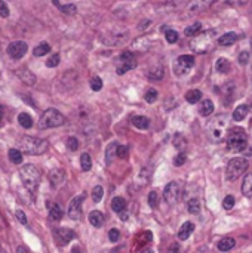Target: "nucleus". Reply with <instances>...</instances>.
I'll return each mask as SVG.
<instances>
[{
    "label": "nucleus",
    "instance_id": "obj_1",
    "mask_svg": "<svg viewBox=\"0 0 252 253\" xmlns=\"http://www.w3.org/2000/svg\"><path fill=\"white\" fill-rule=\"evenodd\" d=\"M18 147L21 148V151H24L27 154L39 156L48 150L49 142L46 139H40V138H34V136H22L18 142Z\"/></svg>",
    "mask_w": 252,
    "mask_h": 253
},
{
    "label": "nucleus",
    "instance_id": "obj_2",
    "mask_svg": "<svg viewBox=\"0 0 252 253\" xmlns=\"http://www.w3.org/2000/svg\"><path fill=\"white\" fill-rule=\"evenodd\" d=\"M19 176H21V181H22L24 187L31 194H34L37 191L39 184H40V170L34 165H25V166L21 168Z\"/></svg>",
    "mask_w": 252,
    "mask_h": 253
},
{
    "label": "nucleus",
    "instance_id": "obj_3",
    "mask_svg": "<svg viewBox=\"0 0 252 253\" xmlns=\"http://www.w3.org/2000/svg\"><path fill=\"white\" fill-rule=\"evenodd\" d=\"M214 42H215V30H208L193 36L190 42V47L198 53H205L212 47Z\"/></svg>",
    "mask_w": 252,
    "mask_h": 253
},
{
    "label": "nucleus",
    "instance_id": "obj_4",
    "mask_svg": "<svg viewBox=\"0 0 252 253\" xmlns=\"http://www.w3.org/2000/svg\"><path fill=\"white\" fill-rule=\"evenodd\" d=\"M248 145V136L245 133L244 129L241 127H235L229 132L227 135V148L230 151H245Z\"/></svg>",
    "mask_w": 252,
    "mask_h": 253
},
{
    "label": "nucleus",
    "instance_id": "obj_5",
    "mask_svg": "<svg viewBox=\"0 0 252 253\" xmlns=\"http://www.w3.org/2000/svg\"><path fill=\"white\" fill-rule=\"evenodd\" d=\"M64 122H65V119H64V116L59 111H56L53 108H49V110H46L42 114V117L39 120V129L58 127L61 125H64Z\"/></svg>",
    "mask_w": 252,
    "mask_h": 253
},
{
    "label": "nucleus",
    "instance_id": "obj_6",
    "mask_svg": "<svg viewBox=\"0 0 252 253\" xmlns=\"http://www.w3.org/2000/svg\"><path fill=\"white\" fill-rule=\"evenodd\" d=\"M248 169V160L244 157H236L233 160H230L229 166H227V172L226 176L229 181H236L239 176H242Z\"/></svg>",
    "mask_w": 252,
    "mask_h": 253
},
{
    "label": "nucleus",
    "instance_id": "obj_7",
    "mask_svg": "<svg viewBox=\"0 0 252 253\" xmlns=\"http://www.w3.org/2000/svg\"><path fill=\"white\" fill-rule=\"evenodd\" d=\"M226 120L223 117H217L215 120L211 122V125L208 126V135L214 142H218L224 138V132H226Z\"/></svg>",
    "mask_w": 252,
    "mask_h": 253
},
{
    "label": "nucleus",
    "instance_id": "obj_8",
    "mask_svg": "<svg viewBox=\"0 0 252 253\" xmlns=\"http://www.w3.org/2000/svg\"><path fill=\"white\" fill-rule=\"evenodd\" d=\"M163 197H165V202L169 205V206H174L178 203L180 197H181V187L178 182H169L166 187H165V191H163Z\"/></svg>",
    "mask_w": 252,
    "mask_h": 253
},
{
    "label": "nucleus",
    "instance_id": "obj_9",
    "mask_svg": "<svg viewBox=\"0 0 252 253\" xmlns=\"http://www.w3.org/2000/svg\"><path fill=\"white\" fill-rule=\"evenodd\" d=\"M193 65H195V58L192 55H181L174 62V71H175V74L181 76V74L189 73Z\"/></svg>",
    "mask_w": 252,
    "mask_h": 253
},
{
    "label": "nucleus",
    "instance_id": "obj_10",
    "mask_svg": "<svg viewBox=\"0 0 252 253\" xmlns=\"http://www.w3.org/2000/svg\"><path fill=\"white\" fill-rule=\"evenodd\" d=\"M83 199H85V194H79L77 197H74V199L70 202V205H68V216H70V219H73V221L80 219V216H82V202H83Z\"/></svg>",
    "mask_w": 252,
    "mask_h": 253
},
{
    "label": "nucleus",
    "instance_id": "obj_11",
    "mask_svg": "<svg viewBox=\"0 0 252 253\" xmlns=\"http://www.w3.org/2000/svg\"><path fill=\"white\" fill-rule=\"evenodd\" d=\"M135 67V59L131 52H123L119 58V65H117V74H125L131 68Z\"/></svg>",
    "mask_w": 252,
    "mask_h": 253
},
{
    "label": "nucleus",
    "instance_id": "obj_12",
    "mask_svg": "<svg viewBox=\"0 0 252 253\" xmlns=\"http://www.w3.org/2000/svg\"><path fill=\"white\" fill-rule=\"evenodd\" d=\"M27 52V43L24 42H13L7 46V55L13 59H19Z\"/></svg>",
    "mask_w": 252,
    "mask_h": 253
},
{
    "label": "nucleus",
    "instance_id": "obj_13",
    "mask_svg": "<svg viewBox=\"0 0 252 253\" xmlns=\"http://www.w3.org/2000/svg\"><path fill=\"white\" fill-rule=\"evenodd\" d=\"M55 237H56V240H58L59 245L65 246L70 240L74 239V233L71 230H68V228H61V230H56L55 231Z\"/></svg>",
    "mask_w": 252,
    "mask_h": 253
},
{
    "label": "nucleus",
    "instance_id": "obj_14",
    "mask_svg": "<svg viewBox=\"0 0 252 253\" xmlns=\"http://www.w3.org/2000/svg\"><path fill=\"white\" fill-rule=\"evenodd\" d=\"M64 178H65V176H64V172L59 170V169H55V170H52V172L49 173V181H50V184H52L53 188H58L59 185H62Z\"/></svg>",
    "mask_w": 252,
    "mask_h": 253
},
{
    "label": "nucleus",
    "instance_id": "obj_15",
    "mask_svg": "<svg viewBox=\"0 0 252 253\" xmlns=\"http://www.w3.org/2000/svg\"><path fill=\"white\" fill-rule=\"evenodd\" d=\"M18 76H19V79H21L24 83H27L28 86H33V84L36 83V76H34L28 68H19V70H18Z\"/></svg>",
    "mask_w": 252,
    "mask_h": 253
},
{
    "label": "nucleus",
    "instance_id": "obj_16",
    "mask_svg": "<svg viewBox=\"0 0 252 253\" xmlns=\"http://www.w3.org/2000/svg\"><path fill=\"white\" fill-rule=\"evenodd\" d=\"M88 219H89L91 225L95 227V228H100V227L104 225V215H102L100 211H92V212L89 213Z\"/></svg>",
    "mask_w": 252,
    "mask_h": 253
},
{
    "label": "nucleus",
    "instance_id": "obj_17",
    "mask_svg": "<svg viewBox=\"0 0 252 253\" xmlns=\"http://www.w3.org/2000/svg\"><path fill=\"white\" fill-rule=\"evenodd\" d=\"M111 209L116 212V213H125V211H126V202H125V199H122V197H114L113 199V202H111Z\"/></svg>",
    "mask_w": 252,
    "mask_h": 253
},
{
    "label": "nucleus",
    "instance_id": "obj_18",
    "mask_svg": "<svg viewBox=\"0 0 252 253\" xmlns=\"http://www.w3.org/2000/svg\"><path fill=\"white\" fill-rule=\"evenodd\" d=\"M48 211H49V216L53 221H59L62 218V211L56 203H48Z\"/></svg>",
    "mask_w": 252,
    "mask_h": 253
},
{
    "label": "nucleus",
    "instance_id": "obj_19",
    "mask_svg": "<svg viewBox=\"0 0 252 253\" xmlns=\"http://www.w3.org/2000/svg\"><path fill=\"white\" fill-rule=\"evenodd\" d=\"M238 39H239V36H238L236 33H226V34H223V36L220 37L218 43H220L221 46H230V44H233Z\"/></svg>",
    "mask_w": 252,
    "mask_h": 253
},
{
    "label": "nucleus",
    "instance_id": "obj_20",
    "mask_svg": "<svg viewBox=\"0 0 252 253\" xmlns=\"http://www.w3.org/2000/svg\"><path fill=\"white\" fill-rule=\"evenodd\" d=\"M195 230V225L192 222H186L181 228H180V233H178V239L180 240H187L190 237V234L193 233Z\"/></svg>",
    "mask_w": 252,
    "mask_h": 253
},
{
    "label": "nucleus",
    "instance_id": "obj_21",
    "mask_svg": "<svg viewBox=\"0 0 252 253\" xmlns=\"http://www.w3.org/2000/svg\"><path fill=\"white\" fill-rule=\"evenodd\" d=\"M199 113H201L202 116H205V117L211 116V114L214 113V102L209 101V99H205V101L201 104V107H199Z\"/></svg>",
    "mask_w": 252,
    "mask_h": 253
},
{
    "label": "nucleus",
    "instance_id": "obj_22",
    "mask_svg": "<svg viewBox=\"0 0 252 253\" xmlns=\"http://www.w3.org/2000/svg\"><path fill=\"white\" fill-rule=\"evenodd\" d=\"M248 114V105H239L235 111H233V120L236 122H242Z\"/></svg>",
    "mask_w": 252,
    "mask_h": 253
},
{
    "label": "nucleus",
    "instance_id": "obj_23",
    "mask_svg": "<svg viewBox=\"0 0 252 253\" xmlns=\"http://www.w3.org/2000/svg\"><path fill=\"white\" fill-rule=\"evenodd\" d=\"M235 245H236V242H235L233 239L226 237V239H223V240L218 243V249H220L221 252H229V251H232V249L235 248Z\"/></svg>",
    "mask_w": 252,
    "mask_h": 253
},
{
    "label": "nucleus",
    "instance_id": "obj_24",
    "mask_svg": "<svg viewBox=\"0 0 252 253\" xmlns=\"http://www.w3.org/2000/svg\"><path fill=\"white\" fill-rule=\"evenodd\" d=\"M149 119L144 117V116H137L132 119V125L137 127V129H147L149 127Z\"/></svg>",
    "mask_w": 252,
    "mask_h": 253
},
{
    "label": "nucleus",
    "instance_id": "obj_25",
    "mask_svg": "<svg viewBox=\"0 0 252 253\" xmlns=\"http://www.w3.org/2000/svg\"><path fill=\"white\" fill-rule=\"evenodd\" d=\"M242 193L245 196H251L252 194V173L245 175L244 184H242Z\"/></svg>",
    "mask_w": 252,
    "mask_h": 253
},
{
    "label": "nucleus",
    "instance_id": "obj_26",
    "mask_svg": "<svg viewBox=\"0 0 252 253\" xmlns=\"http://www.w3.org/2000/svg\"><path fill=\"white\" fill-rule=\"evenodd\" d=\"M201 98H202V92L198 90V89L189 90V92L186 93V99H187L190 104H196L198 101H201Z\"/></svg>",
    "mask_w": 252,
    "mask_h": 253
},
{
    "label": "nucleus",
    "instance_id": "obj_27",
    "mask_svg": "<svg viewBox=\"0 0 252 253\" xmlns=\"http://www.w3.org/2000/svg\"><path fill=\"white\" fill-rule=\"evenodd\" d=\"M18 122H19V125H21L22 127H25V129H28V127L33 126V119H31V116L27 114V113H21V114L18 116Z\"/></svg>",
    "mask_w": 252,
    "mask_h": 253
},
{
    "label": "nucleus",
    "instance_id": "obj_28",
    "mask_svg": "<svg viewBox=\"0 0 252 253\" xmlns=\"http://www.w3.org/2000/svg\"><path fill=\"white\" fill-rule=\"evenodd\" d=\"M9 160L12 163H15V165L22 163V154H21V151L19 150H15V148L9 150Z\"/></svg>",
    "mask_w": 252,
    "mask_h": 253
},
{
    "label": "nucleus",
    "instance_id": "obj_29",
    "mask_svg": "<svg viewBox=\"0 0 252 253\" xmlns=\"http://www.w3.org/2000/svg\"><path fill=\"white\" fill-rule=\"evenodd\" d=\"M80 165H82V169H83L85 172L91 170V168H92V160H91V156H89L88 153H85V154L80 156Z\"/></svg>",
    "mask_w": 252,
    "mask_h": 253
},
{
    "label": "nucleus",
    "instance_id": "obj_30",
    "mask_svg": "<svg viewBox=\"0 0 252 253\" xmlns=\"http://www.w3.org/2000/svg\"><path fill=\"white\" fill-rule=\"evenodd\" d=\"M201 30H202V24L201 22H195V24H192L190 27H187L186 28V36H196L198 33H201Z\"/></svg>",
    "mask_w": 252,
    "mask_h": 253
},
{
    "label": "nucleus",
    "instance_id": "obj_31",
    "mask_svg": "<svg viewBox=\"0 0 252 253\" xmlns=\"http://www.w3.org/2000/svg\"><path fill=\"white\" fill-rule=\"evenodd\" d=\"M215 67H217V71H220V73H227L230 70V64H229V61L226 58H220L217 61Z\"/></svg>",
    "mask_w": 252,
    "mask_h": 253
},
{
    "label": "nucleus",
    "instance_id": "obj_32",
    "mask_svg": "<svg viewBox=\"0 0 252 253\" xmlns=\"http://www.w3.org/2000/svg\"><path fill=\"white\" fill-rule=\"evenodd\" d=\"M49 50H50V46H49L48 43H42V44H39V46L34 49V55H36V56H43V55H46Z\"/></svg>",
    "mask_w": 252,
    "mask_h": 253
},
{
    "label": "nucleus",
    "instance_id": "obj_33",
    "mask_svg": "<svg viewBox=\"0 0 252 253\" xmlns=\"http://www.w3.org/2000/svg\"><path fill=\"white\" fill-rule=\"evenodd\" d=\"M187 206H189V212H190V213H193V215H198V213L201 212V203L198 202V199L190 200Z\"/></svg>",
    "mask_w": 252,
    "mask_h": 253
},
{
    "label": "nucleus",
    "instance_id": "obj_34",
    "mask_svg": "<svg viewBox=\"0 0 252 253\" xmlns=\"http://www.w3.org/2000/svg\"><path fill=\"white\" fill-rule=\"evenodd\" d=\"M102 194H104V191H102V187H101V185H97V187L92 190V200H94L95 203L101 202V199H102Z\"/></svg>",
    "mask_w": 252,
    "mask_h": 253
},
{
    "label": "nucleus",
    "instance_id": "obj_35",
    "mask_svg": "<svg viewBox=\"0 0 252 253\" xmlns=\"http://www.w3.org/2000/svg\"><path fill=\"white\" fill-rule=\"evenodd\" d=\"M165 37H166L168 43H177L178 42V33L175 30H168Z\"/></svg>",
    "mask_w": 252,
    "mask_h": 253
},
{
    "label": "nucleus",
    "instance_id": "obj_36",
    "mask_svg": "<svg viewBox=\"0 0 252 253\" xmlns=\"http://www.w3.org/2000/svg\"><path fill=\"white\" fill-rule=\"evenodd\" d=\"M116 154H117V157H120V159H126V157H128V154H129V148H128V147H125V145H117V148H116Z\"/></svg>",
    "mask_w": 252,
    "mask_h": 253
},
{
    "label": "nucleus",
    "instance_id": "obj_37",
    "mask_svg": "<svg viewBox=\"0 0 252 253\" xmlns=\"http://www.w3.org/2000/svg\"><path fill=\"white\" fill-rule=\"evenodd\" d=\"M108 239H110V242H111V243L119 242V240H120V231H119V230H116V228L110 230V231H108Z\"/></svg>",
    "mask_w": 252,
    "mask_h": 253
},
{
    "label": "nucleus",
    "instance_id": "obj_38",
    "mask_svg": "<svg viewBox=\"0 0 252 253\" xmlns=\"http://www.w3.org/2000/svg\"><path fill=\"white\" fill-rule=\"evenodd\" d=\"M144 98H146V101L147 102H154L156 99H157V92L154 90V89H150V90H147V93L144 95Z\"/></svg>",
    "mask_w": 252,
    "mask_h": 253
},
{
    "label": "nucleus",
    "instance_id": "obj_39",
    "mask_svg": "<svg viewBox=\"0 0 252 253\" xmlns=\"http://www.w3.org/2000/svg\"><path fill=\"white\" fill-rule=\"evenodd\" d=\"M67 147H68L70 151H76L79 148V141L76 138H68L67 139Z\"/></svg>",
    "mask_w": 252,
    "mask_h": 253
},
{
    "label": "nucleus",
    "instance_id": "obj_40",
    "mask_svg": "<svg viewBox=\"0 0 252 253\" xmlns=\"http://www.w3.org/2000/svg\"><path fill=\"white\" fill-rule=\"evenodd\" d=\"M223 206H224V209L230 211V209L235 206V197H233V196H227V197L224 199V202H223Z\"/></svg>",
    "mask_w": 252,
    "mask_h": 253
},
{
    "label": "nucleus",
    "instance_id": "obj_41",
    "mask_svg": "<svg viewBox=\"0 0 252 253\" xmlns=\"http://www.w3.org/2000/svg\"><path fill=\"white\" fill-rule=\"evenodd\" d=\"M91 87H92L94 90H100V89L102 87V80H101L100 77H94V79L91 80Z\"/></svg>",
    "mask_w": 252,
    "mask_h": 253
},
{
    "label": "nucleus",
    "instance_id": "obj_42",
    "mask_svg": "<svg viewBox=\"0 0 252 253\" xmlns=\"http://www.w3.org/2000/svg\"><path fill=\"white\" fill-rule=\"evenodd\" d=\"M116 148H117V144H116V142H113V144L107 148V162H111V159H113V156H114V153H116Z\"/></svg>",
    "mask_w": 252,
    "mask_h": 253
},
{
    "label": "nucleus",
    "instance_id": "obj_43",
    "mask_svg": "<svg viewBox=\"0 0 252 253\" xmlns=\"http://www.w3.org/2000/svg\"><path fill=\"white\" fill-rule=\"evenodd\" d=\"M58 64H59V55H56V53H55V55H52V56L48 59V62H46V65H48V67H56Z\"/></svg>",
    "mask_w": 252,
    "mask_h": 253
},
{
    "label": "nucleus",
    "instance_id": "obj_44",
    "mask_svg": "<svg viewBox=\"0 0 252 253\" xmlns=\"http://www.w3.org/2000/svg\"><path fill=\"white\" fill-rule=\"evenodd\" d=\"M157 202H159V197H157V194H156L154 191H151V193L149 194V205H150L151 208H156Z\"/></svg>",
    "mask_w": 252,
    "mask_h": 253
},
{
    "label": "nucleus",
    "instance_id": "obj_45",
    "mask_svg": "<svg viewBox=\"0 0 252 253\" xmlns=\"http://www.w3.org/2000/svg\"><path fill=\"white\" fill-rule=\"evenodd\" d=\"M174 145H175L177 148H183V147H186V139H184L181 135H177L175 139H174Z\"/></svg>",
    "mask_w": 252,
    "mask_h": 253
},
{
    "label": "nucleus",
    "instance_id": "obj_46",
    "mask_svg": "<svg viewBox=\"0 0 252 253\" xmlns=\"http://www.w3.org/2000/svg\"><path fill=\"white\" fill-rule=\"evenodd\" d=\"M186 159H187V157H186V154H184V153H181V154H178V156L175 157L174 165H175V166H183V165L186 163Z\"/></svg>",
    "mask_w": 252,
    "mask_h": 253
},
{
    "label": "nucleus",
    "instance_id": "obj_47",
    "mask_svg": "<svg viewBox=\"0 0 252 253\" xmlns=\"http://www.w3.org/2000/svg\"><path fill=\"white\" fill-rule=\"evenodd\" d=\"M9 15V7L6 6V3L3 0H0V16L6 18Z\"/></svg>",
    "mask_w": 252,
    "mask_h": 253
},
{
    "label": "nucleus",
    "instance_id": "obj_48",
    "mask_svg": "<svg viewBox=\"0 0 252 253\" xmlns=\"http://www.w3.org/2000/svg\"><path fill=\"white\" fill-rule=\"evenodd\" d=\"M59 9H61L62 12H65V13H68V15H71V13H74V12H76V6H74V4H67V6H59Z\"/></svg>",
    "mask_w": 252,
    "mask_h": 253
},
{
    "label": "nucleus",
    "instance_id": "obj_49",
    "mask_svg": "<svg viewBox=\"0 0 252 253\" xmlns=\"http://www.w3.org/2000/svg\"><path fill=\"white\" fill-rule=\"evenodd\" d=\"M16 219L22 224V225H27V216H25V213L24 212H21V211H16Z\"/></svg>",
    "mask_w": 252,
    "mask_h": 253
},
{
    "label": "nucleus",
    "instance_id": "obj_50",
    "mask_svg": "<svg viewBox=\"0 0 252 253\" xmlns=\"http://www.w3.org/2000/svg\"><path fill=\"white\" fill-rule=\"evenodd\" d=\"M248 59H250V53L248 52H242L241 55H239V62L244 65V64H247L248 62Z\"/></svg>",
    "mask_w": 252,
    "mask_h": 253
},
{
    "label": "nucleus",
    "instance_id": "obj_51",
    "mask_svg": "<svg viewBox=\"0 0 252 253\" xmlns=\"http://www.w3.org/2000/svg\"><path fill=\"white\" fill-rule=\"evenodd\" d=\"M16 253H30V252H28L24 246H19V248H18V251H16Z\"/></svg>",
    "mask_w": 252,
    "mask_h": 253
},
{
    "label": "nucleus",
    "instance_id": "obj_52",
    "mask_svg": "<svg viewBox=\"0 0 252 253\" xmlns=\"http://www.w3.org/2000/svg\"><path fill=\"white\" fill-rule=\"evenodd\" d=\"M3 117H4V110L3 107H0V125L3 123Z\"/></svg>",
    "mask_w": 252,
    "mask_h": 253
},
{
    "label": "nucleus",
    "instance_id": "obj_53",
    "mask_svg": "<svg viewBox=\"0 0 252 253\" xmlns=\"http://www.w3.org/2000/svg\"><path fill=\"white\" fill-rule=\"evenodd\" d=\"M171 252H172V253H180V246H178V245H175V246H174V248L171 249Z\"/></svg>",
    "mask_w": 252,
    "mask_h": 253
},
{
    "label": "nucleus",
    "instance_id": "obj_54",
    "mask_svg": "<svg viewBox=\"0 0 252 253\" xmlns=\"http://www.w3.org/2000/svg\"><path fill=\"white\" fill-rule=\"evenodd\" d=\"M140 253H153V251L151 249H144V251H141Z\"/></svg>",
    "mask_w": 252,
    "mask_h": 253
}]
</instances>
